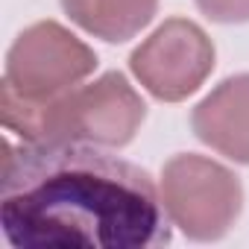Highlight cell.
<instances>
[{
  "label": "cell",
  "instance_id": "obj_7",
  "mask_svg": "<svg viewBox=\"0 0 249 249\" xmlns=\"http://www.w3.org/2000/svg\"><path fill=\"white\" fill-rule=\"evenodd\" d=\"M62 6L68 18L94 38L120 44L153 21L159 0H62Z\"/></svg>",
  "mask_w": 249,
  "mask_h": 249
},
{
  "label": "cell",
  "instance_id": "obj_1",
  "mask_svg": "<svg viewBox=\"0 0 249 249\" xmlns=\"http://www.w3.org/2000/svg\"><path fill=\"white\" fill-rule=\"evenodd\" d=\"M150 173L91 144L6 141L0 226L18 249H144L170 240Z\"/></svg>",
  "mask_w": 249,
  "mask_h": 249
},
{
  "label": "cell",
  "instance_id": "obj_2",
  "mask_svg": "<svg viewBox=\"0 0 249 249\" xmlns=\"http://www.w3.org/2000/svg\"><path fill=\"white\" fill-rule=\"evenodd\" d=\"M0 117L27 144H91L114 150L135 138L147 106L123 73H106L44 103L21 100L3 88Z\"/></svg>",
  "mask_w": 249,
  "mask_h": 249
},
{
  "label": "cell",
  "instance_id": "obj_8",
  "mask_svg": "<svg viewBox=\"0 0 249 249\" xmlns=\"http://www.w3.org/2000/svg\"><path fill=\"white\" fill-rule=\"evenodd\" d=\"M205 18L217 24H246L249 21V0H196Z\"/></svg>",
  "mask_w": 249,
  "mask_h": 249
},
{
  "label": "cell",
  "instance_id": "obj_3",
  "mask_svg": "<svg viewBox=\"0 0 249 249\" xmlns=\"http://www.w3.org/2000/svg\"><path fill=\"white\" fill-rule=\"evenodd\" d=\"M161 205L191 240L223 237L243 205L237 176L205 156H173L161 170Z\"/></svg>",
  "mask_w": 249,
  "mask_h": 249
},
{
  "label": "cell",
  "instance_id": "obj_6",
  "mask_svg": "<svg viewBox=\"0 0 249 249\" xmlns=\"http://www.w3.org/2000/svg\"><path fill=\"white\" fill-rule=\"evenodd\" d=\"M191 126L220 156L249 164V73L220 82L194 108Z\"/></svg>",
  "mask_w": 249,
  "mask_h": 249
},
{
  "label": "cell",
  "instance_id": "obj_4",
  "mask_svg": "<svg viewBox=\"0 0 249 249\" xmlns=\"http://www.w3.org/2000/svg\"><path fill=\"white\" fill-rule=\"evenodd\" d=\"M94 68L97 56L85 41L56 21H41L15 38L6 56L3 88L21 100L44 103L76 88Z\"/></svg>",
  "mask_w": 249,
  "mask_h": 249
},
{
  "label": "cell",
  "instance_id": "obj_5",
  "mask_svg": "<svg viewBox=\"0 0 249 249\" xmlns=\"http://www.w3.org/2000/svg\"><path fill=\"white\" fill-rule=\"evenodd\" d=\"M129 68L153 97L179 103L214 71V44L194 21L170 18L141 47H135Z\"/></svg>",
  "mask_w": 249,
  "mask_h": 249
}]
</instances>
